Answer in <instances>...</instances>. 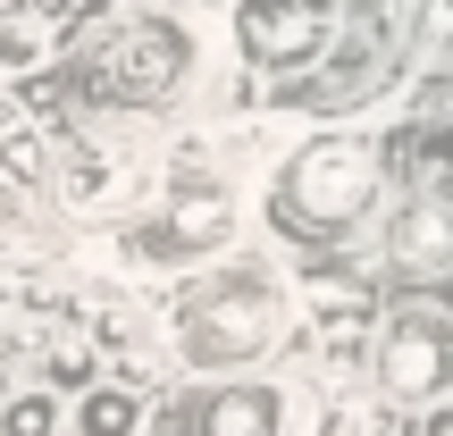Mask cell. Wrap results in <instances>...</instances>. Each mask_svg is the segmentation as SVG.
<instances>
[{
  "mask_svg": "<svg viewBox=\"0 0 453 436\" xmlns=\"http://www.w3.org/2000/svg\"><path fill=\"white\" fill-rule=\"evenodd\" d=\"M344 34V9L336 0H235V50L252 67H311L327 59Z\"/></svg>",
  "mask_w": 453,
  "mask_h": 436,
  "instance_id": "cell-5",
  "label": "cell"
},
{
  "mask_svg": "<svg viewBox=\"0 0 453 436\" xmlns=\"http://www.w3.org/2000/svg\"><path fill=\"white\" fill-rule=\"evenodd\" d=\"M378 194H387V143H370V134H311L286 160V177H277V218L294 235L336 243L378 210Z\"/></svg>",
  "mask_w": 453,
  "mask_h": 436,
  "instance_id": "cell-2",
  "label": "cell"
},
{
  "mask_svg": "<svg viewBox=\"0 0 453 436\" xmlns=\"http://www.w3.org/2000/svg\"><path fill=\"white\" fill-rule=\"evenodd\" d=\"M387 269H403V277H437L453 269V194H403L395 202V218H387Z\"/></svg>",
  "mask_w": 453,
  "mask_h": 436,
  "instance_id": "cell-7",
  "label": "cell"
},
{
  "mask_svg": "<svg viewBox=\"0 0 453 436\" xmlns=\"http://www.w3.org/2000/svg\"><path fill=\"white\" fill-rule=\"evenodd\" d=\"M286 428H294L286 386H269V378H243V370L202 378V386L177 403V436H286Z\"/></svg>",
  "mask_w": 453,
  "mask_h": 436,
  "instance_id": "cell-6",
  "label": "cell"
},
{
  "mask_svg": "<svg viewBox=\"0 0 453 436\" xmlns=\"http://www.w3.org/2000/svg\"><path fill=\"white\" fill-rule=\"evenodd\" d=\"M101 378V344L93 336H50L42 344V386L50 394H84Z\"/></svg>",
  "mask_w": 453,
  "mask_h": 436,
  "instance_id": "cell-12",
  "label": "cell"
},
{
  "mask_svg": "<svg viewBox=\"0 0 453 436\" xmlns=\"http://www.w3.org/2000/svg\"><path fill=\"white\" fill-rule=\"evenodd\" d=\"M311 327H319L327 361H361L370 336H378V302L361 286H319V294H311Z\"/></svg>",
  "mask_w": 453,
  "mask_h": 436,
  "instance_id": "cell-8",
  "label": "cell"
},
{
  "mask_svg": "<svg viewBox=\"0 0 453 436\" xmlns=\"http://www.w3.org/2000/svg\"><path fill=\"white\" fill-rule=\"evenodd\" d=\"M101 84H110V101H134V110H160V101H177L185 84L202 76V34L185 26L168 0H143V9H127L110 34H101Z\"/></svg>",
  "mask_w": 453,
  "mask_h": 436,
  "instance_id": "cell-3",
  "label": "cell"
},
{
  "mask_svg": "<svg viewBox=\"0 0 453 436\" xmlns=\"http://www.w3.org/2000/svg\"><path fill=\"white\" fill-rule=\"evenodd\" d=\"M411 34H420V59L437 67V76H453V0H420Z\"/></svg>",
  "mask_w": 453,
  "mask_h": 436,
  "instance_id": "cell-14",
  "label": "cell"
},
{
  "mask_svg": "<svg viewBox=\"0 0 453 436\" xmlns=\"http://www.w3.org/2000/svg\"><path fill=\"white\" fill-rule=\"evenodd\" d=\"M67 428L76 436H143V386H118V378H93V386L76 394V411H67Z\"/></svg>",
  "mask_w": 453,
  "mask_h": 436,
  "instance_id": "cell-9",
  "label": "cell"
},
{
  "mask_svg": "<svg viewBox=\"0 0 453 436\" xmlns=\"http://www.w3.org/2000/svg\"><path fill=\"white\" fill-rule=\"evenodd\" d=\"M42 59H50V34L26 9H0V76H34Z\"/></svg>",
  "mask_w": 453,
  "mask_h": 436,
  "instance_id": "cell-13",
  "label": "cell"
},
{
  "mask_svg": "<svg viewBox=\"0 0 453 436\" xmlns=\"http://www.w3.org/2000/svg\"><path fill=\"white\" fill-rule=\"evenodd\" d=\"M50 185H59V202H76V210H84V202H101L118 185V160H110V151H93V143H67L59 160H50Z\"/></svg>",
  "mask_w": 453,
  "mask_h": 436,
  "instance_id": "cell-10",
  "label": "cell"
},
{
  "mask_svg": "<svg viewBox=\"0 0 453 436\" xmlns=\"http://www.w3.org/2000/svg\"><path fill=\"white\" fill-rule=\"evenodd\" d=\"M286 319H294V286L277 277V260L211 252V260H194V277L168 302V353L194 378L260 370L277 353V336H286Z\"/></svg>",
  "mask_w": 453,
  "mask_h": 436,
  "instance_id": "cell-1",
  "label": "cell"
},
{
  "mask_svg": "<svg viewBox=\"0 0 453 436\" xmlns=\"http://www.w3.org/2000/svg\"><path fill=\"white\" fill-rule=\"evenodd\" d=\"M420 436H453V386L437 394V403H428V420H420Z\"/></svg>",
  "mask_w": 453,
  "mask_h": 436,
  "instance_id": "cell-16",
  "label": "cell"
},
{
  "mask_svg": "<svg viewBox=\"0 0 453 436\" xmlns=\"http://www.w3.org/2000/svg\"><path fill=\"white\" fill-rule=\"evenodd\" d=\"M9 9H26L42 34H67V26H84V17H101L110 0H9Z\"/></svg>",
  "mask_w": 453,
  "mask_h": 436,
  "instance_id": "cell-15",
  "label": "cell"
},
{
  "mask_svg": "<svg viewBox=\"0 0 453 436\" xmlns=\"http://www.w3.org/2000/svg\"><path fill=\"white\" fill-rule=\"evenodd\" d=\"M59 428H67V394H50L42 378L0 394V436H59Z\"/></svg>",
  "mask_w": 453,
  "mask_h": 436,
  "instance_id": "cell-11",
  "label": "cell"
},
{
  "mask_svg": "<svg viewBox=\"0 0 453 436\" xmlns=\"http://www.w3.org/2000/svg\"><path fill=\"white\" fill-rule=\"evenodd\" d=\"M361 361H370V378H378V403L420 411V403H437L453 386V319L428 310V302H403L395 319H378V336H370Z\"/></svg>",
  "mask_w": 453,
  "mask_h": 436,
  "instance_id": "cell-4",
  "label": "cell"
}]
</instances>
